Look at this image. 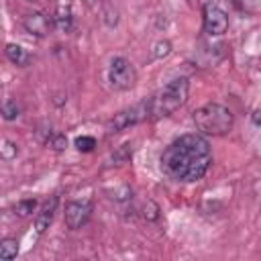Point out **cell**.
<instances>
[{
  "label": "cell",
  "instance_id": "cell-12",
  "mask_svg": "<svg viewBox=\"0 0 261 261\" xmlns=\"http://www.w3.org/2000/svg\"><path fill=\"white\" fill-rule=\"evenodd\" d=\"M45 145L49 147V149H53V151H63V149H67V137L65 135H61V133H57V130H53L51 126L45 130Z\"/></svg>",
  "mask_w": 261,
  "mask_h": 261
},
{
  "label": "cell",
  "instance_id": "cell-1",
  "mask_svg": "<svg viewBox=\"0 0 261 261\" xmlns=\"http://www.w3.org/2000/svg\"><path fill=\"white\" fill-rule=\"evenodd\" d=\"M212 149L202 133H188L171 141L161 153V169L167 177L184 184L202 179L212 165Z\"/></svg>",
  "mask_w": 261,
  "mask_h": 261
},
{
  "label": "cell",
  "instance_id": "cell-19",
  "mask_svg": "<svg viewBox=\"0 0 261 261\" xmlns=\"http://www.w3.org/2000/svg\"><path fill=\"white\" fill-rule=\"evenodd\" d=\"M73 147H75L77 151H82V153H90V151H94V147H96V139L90 137V135H82V137H77V139L73 141Z\"/></svg>",
  "mask_w": 261,
  "mask_h": 261
},
{
  "label": "cell",
  "instance_id": "cell-11",
  "mask_svg": "<svg viewBox=\"0 0 261 261\" xmlns=\"http://www.w3.org/2000/svg\"><path fill=\"white\" fill-rule=\"evenodd\" d=\"M53 27L61 33H69L73 29V14L69 6H61L53 16Z\"/></svg>",
  "mask_w": 261,
  "mask_h": 261
},
{
  "label": "cell",
  "instance_id": "cell-10",
  "mask_svg": "<svg viewBox=\"0 0 261 261\" xmlns=\"http://www.w3.org/2000/svg\"><path fill=\"white\" fill-rule=\"evenodd\" d=\"M4 53H6V57L10 59V63H14V65H18V67H27V65L31 63L29 51H27L24 47L16 45V43H6Z\"/></svg>",
  "mask_w": 261,
  "mask_h": 261
},
{
  "label": "cell",
  "instance_id": "cell-17",
  "mask_svg": "<svg viewBox=\"0 0 261 261\" xmlns=\"http://www.w3.org/2000/svg\"><path fill=\"white\" fill-rule=\"evenodd\" d=\"M0 155H2V159H6V161L14 159V157L18 155V145L12 143L10 139H2V143H0Z\"/></svg>",
  "mask_w": 261,
  "mask_h": 261
},
{
  "label": "cell",
  "instance_id": "cell-16",
  "mask_svg": "<svg viewBox=\"0 0 261 261\" xmlns=\"http://www.w3.org/2000/svg\"><path fill=\"white\" fill-rule=\"evenodd\" d=\"M35 208H37V200H35V198H24V200H18V202L12 206L14 214H16V216H20V218H24V216L33 214V212H35Z\"/></svg>",
  "mask_w": 261,
  "mask_h": 261
},
{
  "label": "cell",
  "instance_id": "cell-4",
  "mask_svg": "<svg viewBox=\"0 0 261 261\" xmlns=\"http://www.w3.org/2000/svg\"><path fill=\"white\" fill-rule=\"evenodd\" d=\"M145 120H151V110H149V98L147 100H141L128 108H122L120 112H116L108 122H106V130L110 135L114 133H122L130 126H137Z\"/></svg>",
  "mask_w": 261,
  "mask_h": 261
},
{
  "label": "cell",
  "instance_id": "cell-22",
  "mask_svg": "<svg viewBox=\"0 0 261 261\" xmlns=\"http://www.w3.org/2000/svg\"><path fill=\"white\" fill-rule=\"evenodd\" d=\"M251 118H253V122H255L257 126H261V108H257V110L251 114Z\"/></svg>",
  "mask_w": 261,
  "mask_h": 261
},
{
  "label": "cell",
  "instance_id": "cell-15",
  "mask_svg": "<svg viewBox=\"0 0 261 261\" xmlns=\"http://www.w3.org/2000/svg\"><path fill=\"white\" fill-rule=\"evenodd\" d=\"M20 112H22V106L14 100V98H8V100H4V104H2V118L4 120H16L18 116H20Z\"/></svg>",
  "mask_w": 261,
  "mask_h": 261
},
{
  "label": "cell",
  "instance_id": "cell-9",
  "mask_svg": "<svg viewBox=\"0 0 261 261\" xmlns=\"http://www.w3.org/2000/svg\"><path fill=\"white\" fill-rule=\"evenodd\" d=\"M57 206H59V196H51V198L41 206V210H39L37 216H35V230H37V234H43V232L51 226L53 216H55V212H57Z\"/></svg>",
  "mask_w": 261,
  "mask_h": 261
},
{
  "label": "cell",
  "instance_id": "cell-18",
  "mask_svg": "<svg viewBox=\"0 0 261 261\" xmlns=\"http://www.w3.org/2000/svg\"><path fill=\"white\" fill-rule=\"evenodd\" d=\"M141 216H143L145 220H149V222L159 220V206H157L153 200H147V202L143 204V208H141Z\"/></svg>",
  "mask_w": 261,
  "mask_h": 261
},
{
  "label": "cell",
  "instance_id": "cell-14",
  "mask_svg": "<svg viewBox=\"0 0 261 261\" xmlns=\"http://www.w3.org/2000/svg\"><path fill=\"white\" fill-rule=\"evenodd\" d=\"M133 157V143H122L120 147H116V151L110 155V165H122L128 163Z\"/></svg>",
  "mask_w": 261,
  "mask_h": 261
},
{
  "label": "cell",
  "instance_id": "cell-6",
  "mask_svg": "<svg viewBox=\"0 0 261 261\" xmlns=\"http://www.w3.org/2000/svg\"><path fill=\"white\" fill-rule=\"evenodd\" d=\"M202 29L208 37H220L228 31V14L218 2H206L202 6Z\"/></svg>",
  "mask_w": 261,
  "mask_h": 261
},
{
  "label": "cell",
  "instance_id": "cell-3",
  "mask_svg": "<svg viewBox=\"0 0 261 261\" xmlns=\"http://www.w3.org/2000/svg\"><path fill=\"white\" fill-rule=\"evenodd\" d=\"M188 94H190V80L188 77H175L169 84H165L159 92H155L149 98L151 120L173 114L177 108H181L186 104Z\"/></svg>",
  "mask_w": 261,
  "mask_h": 261
},
{
  "label": "cell",
  "instance_id": "cell-13",
  "mask_svg": "<svg viewBox=\"0 0 261 261\" xmlns=\"http://www.w3.org/2000/svg\"><path fill=\"white\" fill-rule=\"evenodd\" d=\"M18 255V241L14 237H4L0 241V259L4 261H12Z\"/></svg>",
  "mask_w": 261,
  "mask_h": 261
},
{
  "label": "cell",
  "instance_id": "cell-20",
  "mask_svg": "<svg viewBox=\"0 0 261 261\" xmlns=\"http://www.w3.org/2000/svg\"><path fill=\"white\" fill-rule=\"evenodd\" d=\"M169 53H171V41H167V39H161V41H157V43L153 45V57H155V59L167 57Z\"/></svg>",
  "mask_w": 261,
  "mask_h": 261
},
{
  "label": "cell",
  "instance_id": "cell-5",
  "mask_svg": "<svg viewBox=\"0 0 261 261\" xmlns=\"http://www.w3.org/2000/svg\"><path fill=\"white\" fill-rule=\"evenodd\" d=\"M108 82L114 90H120V92H126L130 88H135V84H137L135 65L122 55L112 57V61L108 65Z\"/></svg>",
  "mask_w": 261,
  "mask_h": 261
},
{
  "label": "cell",
  "instance_id": "cell-23",
  "mask_svg": "<svg viewBox=\"0 0 261 261\" xmlns=\"http://www.w3.org/2000/svg\"><path fill=\"white\" fill-rule=\"evenodd\" d=\"M86 2H88V4H92V2H94V0H86Z\"/></svg>",
  "mask_w": 261,
  "mask_h": 261
},
{
  "label": "cell",
  "instance_id": "cell-8",
  "mask_svg": "<svg viewBox=\"0 0 261 261\" xmlns=\"http://www.w3.org/2000/svg\"><path fill=\"white\" fill-rule=\"evenodd\" d=\"M53 20H49V16L45 12H39V10H33V12H27L22 16V29L33 35V37H47L49 35V29H51Z\"/></svg>",
  "mask_w": 261,
  "mask_h": 261
},
{
  "label": "cell",
  "instance_id": "cell-2",
  "mask_svg": "<svg viewBox=\"0 0 261 261\" xmlns=\"http://www.w3.org/2000/svg\"><path fill=\"white\" fill-rule=\"evenodd\" d=\"M196 128L206 137H222L228 135L234 126V114L228 106L220 102H208L194 110L192 114Z\"/></svg>",
  "mask_w": 261,
  "mask_h": 261
},
{
  "label": "cell",
  "instance_id": "cell-21",
  "mask_svg": "<svg viewBox=\"0 0 261 261\" xmlns=\"http://www.w3.org/2000/svg\"><path fill=\"white\" fill-rule=\"evenodd\" d=\"M102 18H104V22L108 27H116L118 24V12H116V8H112L110 4H106L104 10H102Z\"/></svg>",
  "mask_w": 261,
  "mask_h": 261
},
{
  "label": "cell",
  "instance_id": "cell-7",
  "mask_svg": "<svg viewBox=\"0 0 261 261\" xmlns=\"http://www.w3.org/2000/svg\"><path fill=\"white\" fill-rule=\"evenodd\" d=\"M92 212H94L92 200H71V202H67L65 212H63L65 226L69 230H77V228L86 226L88 220L92 218Z\"/></svg>",
  "mask_w": 261,
  "mask_h": 261
}]
</instances>
